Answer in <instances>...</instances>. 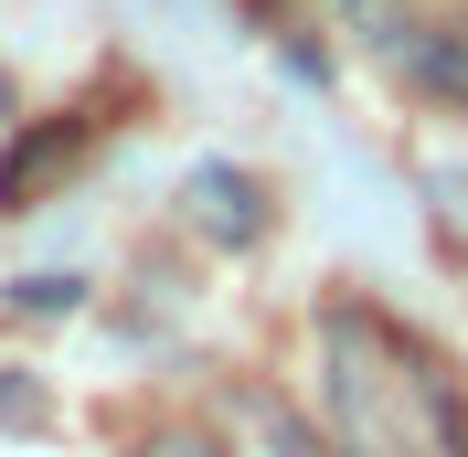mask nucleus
Listing matches in <instances>:
<instances>
[{"instance_id":"f257e3e1","label":"nucleus","mask_w":468,"mask_h":457,"mask_svg":"<svg viewBox=\"0 0 468 457\" xmlns=\"http://www.w3.org/2000/svg\"><path fill=\"white\" fill-rule=\"evenodd\" d=\"M320 404L341 457H468V404L437 351L362 298L320 309Z\"/></svg>"},{"instance_id":"f03ea898","label":"nucleus","mask_w":468,"mask_h":457,"mask_svg":"<svg viewBox=\"0 0 468 457\" xmlns=\"http://www.w3.org/2000/svg\"><path fill=\"white\" fill-rule=\"evenodd\" d=\"M128 457H234V447H224L213 426H192V415H181V426H149V436H139Z\"/></svg>"}]
</instances>
